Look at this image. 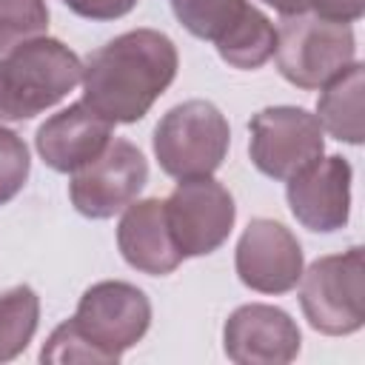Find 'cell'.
Masks as SVG:
<instances>
[{
	"label": "cell",
	"instance_id": "cell-1",
	"mask_svg": "<svg viewBox=\"0 0 365 365\" xmlns=\"http://www.w3.org/2000/svg\"><path fill=\"white\" fill-rule=\"evenodd\" d=\"M177 46L157 29L125 31L83 66V103L108 123H137L177 77Z\"/></svg>",
	"mask_w": 365,
	"mask_h": 365
},
{
	"label": "cell",
	"instance_id": "cell-2",
	"mask_svg": "<svg viewBox=\"0 0 365 365\" xmlns=\"http://www.w3.org/2000/svg\"><path fill=\"white\" fill-rule=\"evenodd\" d=\"M83 77L80 57L54 37H34L0 54V120H29L57 106Z\"/></svg>",
	"mask_w": 365,
	"mask_h": 365
},
{
	"label": "cell",
	"instance_id": "cell-3",
	"mask_svg": "<svg viewBox=\"0 0 365 365\" xmlns=\"http://www.w3.org/2000/svg\"><path fill=\"white\" fill-rule=\"evenodd\" d=\"M231 143L222 111L208 100H185L163 114L154 128V157L174 180L214 174Z\"/></svg>",
	"mask_w": 365,
	"mask_h": 365
},
{
	"label": "cell",
	"instance_id": "cell-4",
	"mask_svg": "<svg viewBox=\"0 0 365 365\" xmlns=\"http://www.w3.org/2000/svg\"><path fill=\"white\" fill-rule=\"evenodd\" d=\"M277 68L297 88H322L356 57L351 23L317 11L288 14L277 29Z\"/></svg>",
	"mask_w": 365,
	"mask_h": 365
},
{
	"label": "cell",
	"instance_id": "cell-5",
	"mask_svg": "<svg viewBox=\"0 0 365 365\" xmlns=\"http://www.w3.org/2000/svg\"><path fill=\"white\" fill-rule=\"evenodd\" d=\"M299 305L308 325L328 336H348L365 322V254L319 257L299 277Z\"/></svg>",
	"mask_w": 365,
	"mask_h": 365
},
{
	"label": "cell",
	"instance_id": "cell-6",
	"mask_svg": "<svg viewBox=\"0 0 365 365\" xmlns=\"http://www.w3.org/2000/svg\"><path fill=\"white\" fill-rule=\"evenodd\" d=\"M248 131L251 163L271 180H291L325 151V131L317 114L297 106H268L257 111Z\"/></svg>",
	"mask_w": 365,
	"mask_h": 365
},
{
	"label": "cell",
	"instance_id": "cell-7",
	"mask_svg": "<svg viewBox=\"0 0 365 365\" xmlns=\"http://www.w3.org/2000/svg\"><path fill=\"white\" fill-rule=\"evenodd\" d=\"M71 322L108 362H117L145 336L151 325V302L137 285L106 279L83 291Z\"/></svg>",
	"mask_w": 365,
	"mask_h": 365
},
{
	"label": "cell",
	"instance_id": "cell-8",
	"mask_svg": "<svg viewBox=\"0 0 365 365\" xmlns=\"http://www.w3.org/2000/svg\"><path fill=\"white\" fill-rule=\"evenodd\" d=\"M165 202L168 231L177 251L185 257H205L217 251L234 228V197L231 191L208 177H188L174 185Z\"/></svg>",
	"mask_w": 365,
	"mask_h": 365
},
{
	"label": "cell",
	"instance_id": "cell-9",
	"mask_svg": "<svg viewBox=\"0 0 365 365\" xmlns=\"http://www.w3.org/2000/svg\"><path fill=\"white\" fill-rule=\"evenodd\" d=\"M148 180V163L143 151L128 140H108V145L71 171L68 197L71 205L88 220H108L137 200Z\"/></svg>",
	"mask_w": 365,
	"mask_h": 365
},
{
	"label": "cell",
	"instance_id": "cell-10",
	"mask_svg": "<svg viewBox=\"0 0 365 365\" xmlns=\"http://www.w3.org/2000/svg\"><path fill=\"white\" fill-rule=\"evenodd\" d=\"M237 277L259 294H288L302 277V248L277 220H251L234 251Z\"/></svg>",
	"mask_w": 365,
	"mask_h": 365
},
{
	"label": "cell",
	"instance_id": "cell-11",
	"mask_svg": "<svg viewBox=\"0 0 365 365\" xmlns=\"http://www.w3.org/2000/svg\"><path fill=\"white\" fill-rule=\"evenodd\" d=\"M299 328L277 305H240L222 328L225 356L237 365H285L299 354Z\"/></svg>",
	"mask_w": 365,
	"mask_h": 365
},
{
	"label": "cell",
	"instance_id": "cell-12",
	"mask_svg": "<svg viewBox=\"0 0 365 365\" xmlns=\"http://www.w3.org/2000/svg\"><path fill=\"white\" fill-rule=\"evenodd\" d=\"M288 205L308 231H339L351 214V163L339 154L317 157L288 180Z\"/></svg>",
	"mask_w": 365,
	"mask_h": 365
},
{
	"label": "cell",
	"instance_id": "cell-13",
	"mask_svg": "<svg viewBox=\"0 0 365 365\" xmlns=\"http://www.w3.org/2000/svg\"><path fill=\"white\" fill-rule=\"evenodd\" d=\"M114 123L100 117L83 100L71 103L68 108L51 114L34 137L37 154L43 163L60 174H71L88 160H94L111 140Z\"/></svg>",
	"mask_w": 365,
	"mask_h": 365
},
{
	"label": "cell",
	"instance_id": "cell-14",
	"mask_svg": "<svg viewBox=\"0 0 365 365\" xmlns=\"http://www.w3.org/2000/svg\"><path fill=\"white\" fill-rule=\"evenodd\" d=\"M125 214L120 217L117 225V248L123 259L151 277H165L171 274L180 262L182 254L174 245V237L168 231L165 220V202L157 197L128 202L123 208Z\"/></svg>",
	"mask_w": 365,
	"mask_h": 365
},
{
	"label": "cell",
	"instance_id": "cell-15",
	"mask_svg": "<svg viewBox=\"0 0 365 365\" xmlns=\"http://www.w3.org/2000/svg\"><path fill=\"white\" fill-rule=\"evenodd\" d=\"M317 120L339 143H362V63L345 66L336 77L322 86L317 100Z\"/></svg>",
	"mask_w": 365,
	"mask_h": 365
},
{
	"label": "cell",
	"instance_id": "cell-16",
	"mask_svg": "<svg viewBox=\"0 0 365 365\" xmlns=\"http://www.w3.org/2000/svg\"><path fill=\"white\" fill-rule=\"evenodd\" d=\"M217 54L234 68H259L274 57L277 29L274 23L254 6H245L240 20L214 43Z\"/></svg>",
	"mask_w": 365,
	"mask_h": 365
},
{
	"label": "cell",
	"instance_id": "cell-17",
	"mask_svg": "<svg viewBox=\"0 0 365 365\" xmlns=\"http://www.w3.org/2000/svg\"><path fill=\"white\" fill-rule=\"evenodd\" d=\"M40 297L29 285H14L0 294V362L23 354L37 331Z\"/></svg>",
	"mask_w": 365,
	"mask_h": 365
},
{
	"label": "cell",
	"instance_id": "cell-18",
	"mask_svg": "<svg viewBox=\"0 0 365 365\" xmlns=\"http://www.w3.org/2000/svg\"><path fill=\"white\" fill-rule=\"evenodd\" d=\"M245 0H171L174 17L200 40L217 43L245 11Z\"/></svg>",
	"mask_w": 365,
	"mask_h": 365
},
{
	"label": "cell",
	"instance_id": "cell-19",
	"mask_svg": "<svg viewBox=\"0 0 365 365\" xmlns=\"http://www.w3.org/2000/svg\"><path fill=\"white\" fill-rule=\"evenodd\" d=\"M48 29L46 0H0V54L43 37Z\"/></svg>",
	"mask_w": 365,
	"mask_h": 365
},
{
	"label": "cell",
	"instance_id": "cell-20",
	"mask_svg": "<svg viewBox=\"0 0 365 365\" xmlns=\"http://www.w3.org/2000/svg\"><path fill=\"white\" fill-rule=\"evenodd\" d=\"M29 168H31V160L23 137L0 125V205L11 202L23 191L29 180Z\"/></svg>",
	"mask_w": 365,
	"mask_h": 365
},
{
	"label": "cell",
	"instance_id": "cell-21",
	"mask_svg": "<svg viewBox=\"0 0 365 365\" xmlns=\"http://www.w3.org/2000/svg\"><path fill=\"white\" fill-rule=\"evenodd\" d=\"M40 362L63 365V362H108V359L80 334V328L71 319H66L46 339V345L40 351Z\"/></svg>",
	"mask_w": 365,
	"mask_h": 365
},
{
	"label": "cell",
	"instance_id": "cell-22",
	"mask_svg": "<svg viewBox=\"0 0 365 365\" xmlns=\"http://www.w3.org/2000/svg\"><path fill=\"white\" fill-rule=\"evenodd\" d=\"M63 3L86 20H117L137 6V0H63Z\"/></svg>",
	"mask_w": 365,
	"mask_h": 365
},
{
	"label": "cell",
	"instance_id": "cell-23",
	"mask_svg": "<svg viewBox=\"0 0 365 365\" xmlns=\"http://www.w3.org/2000/svg\"><path fill=\"white\" fill-rule=\"evenodd\" d=\"M311 9L319 17L339 20V23H354L365 11V0H311Z\"/></svg>",
	"mask_w": 365,
	"mask_h": 365
},
{
	"label": "cell",
	"instance_id": "cell-24",
	"mask_svg": "<svg viewBox=\"0 0 365 365\" xmlns=\"http://www.w3.org/2000/svg\"><path fill=\"white\" fill-rule=\"evenodd\" d=\"M262 3L271 6L274 11H279L282 17H288V14H302V11L311 9V0H262Z\"/></svg>",
	"mask_w": 365,
	"mask_h": 365
}]
</instances>
